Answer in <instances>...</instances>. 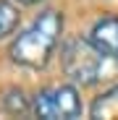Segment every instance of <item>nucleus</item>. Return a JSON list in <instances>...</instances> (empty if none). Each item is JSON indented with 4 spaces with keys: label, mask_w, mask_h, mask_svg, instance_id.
I'll use <instances>...</instances> for the list:
<instances>
[{
    "label": "nucleus",
    "mask_w": 118,
    "mask_h": 120,
    "mask_svg": "<svg viewBox=\"0 0 118 120\" xmlns=\"http://www.w3.org/2000/svg\"><path fill=\"white\" fill-rule=\"evenodd\" d=\"M32 112L45 120H73L81 117V99H79V91L68 84L47 86L34 94Z\"/></svg>",
    "instance_id": "obj_3"
},
{
    "label": "nucleus",
    "mask_w": 118,
    "mask_h": 120,
    "mask_svg": "<svg viewBox=\"0 0 118 120\" xmlns=\"http://www.w3.org/2000/svg\"><path fill=\"white\" fill-rule=\"evenodd\" d=\"M108 60L110 57L92 39H81V37L68 39L61 50V65H63L66 76L73 84H81V86H92L100 78H105Z\"/></svg>",
    "instance_id": "obj_2"
},
{
    "label": "nucleus",
    "mask_w": 118,
    "mask_h": 120,
    "mask_svg": "<svg viewBox=\"0 0 118 120\" xmlns=\"http://www.w3.org/2000/svg\"><path fill=\"white\" fill-rule=\"evenodd\" d=\"M18 3H24V5H34V3H39V0H18Z\"/></svg>",
    "instance_id": "obj_7"
},
{
    "label": "nucleus",
    "mask_w": 118,
    "mask_h": 120,
    "mask_svg": "<svg viewBox=\"0 0 118 120\" xmlns=\"http://www.w3.org/2000/svg\"><path fill=\"white\" fill-rule=\"evenodd\" d=\"M92 117H118V84L108 91H102L100 97L92 102Z\"/></svg>",
    "instance_id": "obj_5"
},
{
    "label": "nucleus",
    "mask_w": 118,
    "mask_h": 120,
    "mask_svg": "<svg viewBox=\"0 0 118 120\" xmlns=\"http://www.w3.org/2000/svg\"><path fill=\"white\" fill-rule=\"evenodd\" d=\"M63 34V16L58 11H45L13 39L11 45V60L24 68H45L61 42Z\"/></svg>",
    "instance_id": "obj_1"
},
{
    "label": "nucleus",
    "mask_w": 118,
    "mask_h": 120,
    "mask_svg": "<svg viewBox=\"0 0 118 120\" xmlns=\"http://www.w3.org/2000/svg\"><path fill=\"white\" fill-rule=\"evenodd\" d=\"M89 39L118 65V16H102V18H97L94 26H92V31H89Z\"/></svg>",
    "instance_id": "obj_4"
},
{
    "label": "nucleus",
    "mask_w": 118,
    "mask_h": 120,
    "mask_svg": "<svg viewBox=\"0 0 118 120\" xmlns=\"http://www.w3.org/2000/svg\"><path fill=\"white\" fill-rule=\"evenodd\" d=\"M18 26V8L8 0H0V39L13 34Z\"/></svg>",
    "instance_id": "obj_6"
}]
</instances>
